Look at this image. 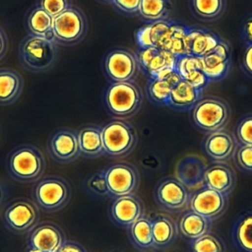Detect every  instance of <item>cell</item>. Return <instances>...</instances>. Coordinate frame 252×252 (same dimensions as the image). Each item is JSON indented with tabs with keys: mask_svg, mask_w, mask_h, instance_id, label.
I'll return each mask as SVG.
<instances>
[{
	"mask_svg": "<svg viewBox=\"0 0 252 252\" xmlns=\"http://www.w3.org/2000/svg\"><path fill=\"white\" fill-rule=\"evenodd\" d=\"M238 145L234 133L223 128L207 133L202 149L212 162H227L233 158Z\"/></svg>",
	"mask_w": 252,
	"mask_h": 252,
	"instance_id": "obj_14",
	"label": "cell"
},
{
	"mask_svg": "<svg viewBox=\"0 0 252 252\" xmlns=\"http://www.w3.org/2000/svg\"><path fill=\"white\" fill-rule=\"evenodd\" d=\"M141 0H112V4L117 10L126 16H135L139 14Z\"/></svg>",
	"mask_w": 252,
	"mask_h": 252,
	"instance_id": "obj_40",
	"label": "cell"
},
{
	"mask_svg": "<svg viewBox=\"0 0 252 252\" xmlns=\"http://www.w3.org/2000/svg\"><path fill=\"white\" fill-rule=\"evenodd\" d=\"M192 252H226L224 241L216 234L210 232L192 240Z\"/></svg>",
	"mask_w": 252,
	"mask_h": 252,
	"instance_id": "obj_35",
	"label": "cell"
},
{
	"mask_svg": "<svg viewBox=\"0 0 252 252\" xmlns=\"http://www.w3.org/2000/svg\"><path fill=\"white\" fill-rule=\"evenodd\" d=\"M53 30L58 45H75L85 38L88 20L83 10L73 4L53 18Z\"/></svg>",
	"mask_w": 252,
	"mask_h": 252,
	"instance_id": "obj_7",
	"label": "cell"
},
{
	"mask_svg": "<svg viewBox=\"0 0 252 252\" xmlns=\"http://www.w3.org/2000/svg\"><path fill=\"white\" fill-rule=\"evenodd\" d=\"M58 252H85V250L73 241H66Z\"/></svg>",
	"mask_w": 252,
	"mask_h": 252,
	"instance_id": "obj_43",
	"label": "cell"
},
{
	"mask_svg": "<svg viewBox=\"0 0 252 252\" xmlns=\"http://www.w3.org/2000/svg\"><path fill=\"white\" fill-rule=\"evenodd\" d=\"M193 14L204 22L220 19L226 8V0H191Z\"/></svg>",
	"mask_w": 252,
	"mask_h": 252,
	"instance_id": "obj_32",
	"label": "cell"
},
{
	"mask_svg": "<svg viewBox=\"0 0 252 252\" xmlns=\"http://www.w3.org/2000/svg\"><path fill=\"white\" fill-rule=\"evenodd\" d=\"M99 1H101V2L109 3V4H110L111 1H112V0H99Z\"/></svg>",
	"mask_w": 252,
	"mask_h": 252,
	"instance_id": "obj_47",
	"label": "cell"
},
{
	"mask_svg": "<svg viewBox=\"0 0 252 252\" xmlns=\"http://www.w3.org/2000/svg\"><path fill=\"white\" fill-rule=\"evenodd\" d=\"M4 198H5V190L4 187L0 184V206H1L4 202Z\"/></svg>",
	"mask_w": 252,
	"mask_h": 252,
	"instance_id": "obj_45",
	"label": "cell"
},
{
	"mask_svg": "<svg viewBox=\"0 0 252 252\" xmlns=\"http://www.w3.org/2000/svg\"><path fill=\"white\" fill-rule=\"evenodd\" d=\"M25 252H41L38 251H35V250H31V249L27 248V250H25Z\"/></svg>",
	"mask_w": 252,
	"mask_h": 252,
	"instance_id": "obj_46",
	"label": "cell"
},
{
	"mask_svg": "<svg viewBox=\"0 0 252 252\" xmlns=\"http://www.w3.org/2000/svg\"><path fill=\"white\" fill-rule=\"evenodd\" d=\"M202 59L203 71L210 83L219 82L228 76L232 66L229 43L222 39L216 48Z\"/></svg>",
	"mask_w": 252,
	"mask_h": 252,
	"instance_id": "obj_16",
	"label": "cell"
},
{
	"mask_svg": "<svg viewBox=\"0 0 252 252\" xmlns=\"http://www.w3.org/2000/svg\"><path fill=\"white\" fill-rule=\"evenodd\" d=\"M153 239L155 247H164L171 244L178 235V227L172 218L158 214L151 219Z\"/></svg>",
	"mask_w": 252,
	"mask_h": 252,
	"instance_id": "obj_28",
	"label": "cell"
},
{
	"mask_svg": "<svg viewBox=\"0 0 252 252\" xmlns=\"http://www.w3.org/2000/svg\"><path fill=\"white\" fill-rule=\"evenodd\" d=\"M176 70L183 81L189 83L192 87L204 90L210 84L203 71L202 59L196 56H179L176 61Z\"/></svg>",
	"mask_w": 252,
	"mask_h": 252,
	"instance_id": "obj_22",
	"label": "cell"
},
{
	"mask_svg": "<svg viewBox=\"0 0 252 252\" xmlns=\"http://www.w3.org/2000/svg\"><path fill=\"white\" fill-rule=\"evenodd\" d=\"M238 144L252 146V113L241 117L234 129Z\"/></svg>",
	"mask_w": 252,
	"mask_h": 252,
	"instance_id": "obj_37",
	"label": "cell"
},
{
	"mask_svg": "<svg viewBox=\"0 0 252 252\" xmlns=\"http://www.w3.org/2000/svg\"><path fill=\"white\" fill-rule=\"evenodd\" d=\"M32 196L40 210L48 213H56L67 205L72 196V189L63 178L46 176L38 181Z\"/></svg>",
	"mask_w": 252,
	"mask_h": 252,
	"instance_id": "obj_4",
	"label": "cell"
},
{
	"mask_svg": "<svg viewBox=\"0 0 252 252\" xmlns=\"http://www.w3.org/2000/svg\"><path fill=\"white\" fill-rule=\"evenodd\" d=\"M86 189L92 194L99 197L112 196L109 191L105 170L88 175L84 180Z\"/></svg>",
	"mask_w": 252,
	"mask_h": 252,
	"instance_id": "obj_36",
	"label": "cell"
},
{
	"mask_svg": "<svg viewBox=\"0 0 252 252\" xmlns=\"http://www.w3.org/2000/svg\"><path fill=\"white\" fill-rule=\"evenodd\" d=\"M243 72L252 79V45L246 47L241 62Z\"/></svg>",
	"mask_w": 252,
	"mask_h": 252,
	"instance_id": "obj_42",
	"label": "cell"
},
{
	"mask_svg": "<svg viewBox=\"0 0 252 252\" xmlns=\"http://www.w3.org/2000/svg\"><path fill=\"white\" fill-rule=\"evenodd\" d=\"M229 196L203 185L192 194L190 210L211 221L220 219L228 208Z\"/></svg>",
	"mask_w": 252,
	"mask_h": 252,
	"instance_id": "obj_12",
	"label": "cell"
},
{
	"mask_svg": "<svg viewBox=\"0 0 252 252\" xmlns=\"http://www.w3.org/2000/svg\"><path fill=\"white\" fill-rule=\"evenodd\" d=\"M174 87L164 78H148L145 85V94L154 104L167 106L170 93Z\"/></svg>",
	"mask_w": 252,
	"mask_h": 252,
	"instance_id": "obj_33",
	"label": "cell"
},
{
	"mask_svg": "<svg viewBox=\"0 0 252 252\" xmlns=\"http://www.w3.org/2000/svg\"><path fill=\"white\" fill-rule=\"evenodd\" d=\"M102 128L98 126L89 125L84 126L78 132L81 156L94 158L106 154Z\"/></svg>",
	"mask_w": 252,
	"mask_h": 252,
	"instance_id": "obj_26",
	"label": "cell"
},
{
	"mask_svg": "<svg viewBox=\"0 0 252 252\" xmlns=\"http://www.w3.org/2000/svg\"><path fill=\"white\" fill-rule=\"evenodd\" d=\"M234 245L240 252H252V210L241 213L232 229Z\"/></svg>",
	"mask_w": 252,
	"mask_h": 252,
	"instance_id": "obj_27",
	"label": "cell"
},
{
	"mask_svg": "<svg viewBox=\"0 0 252 252\" xmlns=\"http://www.w3.org/2000/svg\"><path fill=\"white\" fill-rule=\"evenodd\" d=\"M66 241L63 231L56 223L41 222L30 232L28 248L41 252H58Z\"/></svg>",
	"mask_w": 252,
	"mask_h": 252,
	"instance_id": "obj_15",
	"label": "cell"
},
{
	"mask_svg": "<svg viewBox=\"0 0 252 252\" xmlns=\"http://www.w3.org/2000/svg\"><path fill=\"white\" fill-rule=\"evenodd\" d=\"M53 23V17L39 5L31 10L26 21L29 34L54 41Z\"/></svg>",
	"mask_w": 252,
	"mask_h": 252,
	"instance_id": "obj_29",
	"label": "cell"
},
{
	"mask_svg": "<svg viewBox=\"0 0 252 252\" xmlns=\"http://www.w3.org/2000/svg\"><path fill=\"white\" fill-rule=\"evenodd\" d=\"M24 79L18 71L0 68V106L13 104L22 94Z\"/></svg>",
	"mask_w": 252,
	"mask_h": 252,
	"instance_id": "obj_25",
	"label": "cell"
},
{
	"mask_svg": "<svg viewBox=\"0 0 252 252\" xmlns=\"http://www.w3.org/2000/svg\"><path fill=\"white\" fill-rule=\"evenodd\" d=\"M73 5L72 0H40L39 6L52 17H56Z\"/></svg>",
	"mask_w": 252,
	"mask_h": 252,
	"instance_id": "obj_39",
	"label": "cell"
},
{
	"mask_svg": "<svg viewBox=\"0 0 252 252\" xmlns=\"http://www.w3.org/2000/svg\"><path fill=\"white\" fill-rule=\"evenodd\" d=\"M189 26L170 19L169 23L157 39L156 47L166 50L176 56L188 55Z\"/></svg>",
	"mask_w": 252,
	"mask_h": 252,
	"instance_id": "obj_18",
	"label": "cell"
},
{
	"mask_svg": "<svg viewBox=\"0 0 252 252\" xmlns=\"http://www.w3.org/2000/svg\"><path fill=\"white\" fill-rule=\"evenodd\" d=\"M207 166L198 156L189 155L182 158L176 167V177L189 189L204 185Z\"/></svg>",
	"mask_w": 252,
	"mask_h": 252,
	"instance_id": "obj_20",
	"label": "cell"
},
{
	"mask_svg": "<svg viewBox=\"0 0 252 252\" xmlns=\"http://www.w3.org/2000/svg\"><path fill=\"white\" fill-rule=\"evenodd\" d=\"M41 213L35 201L16 198L3 209L1 220L4 227L16 235L29 234L39 223Z\"/></svg>",
	"mask_w": 252,
	"mask_h": 252,
	"instance_id": "obj_6",
	"label": "cell"
},
{
	"mask_svg": "<svg viewBox=\"0 0 252 252\" xmlns=\"http://www.w3.org/2000/svg\"><path fill=\"white\" fill-rule=\"evenodd\" d=\"M203 93L204 90L195 88L182 80L172 90L167 106L178 112L192 110L203 98Z\"/></svg>",
	"mask_w": 252,
	"mask_h": 252,
	"instance_id": "obj_24",
	"label": "cell"
},
{
	"mask_svg": "<svg viewBox=\"0 0 252 252\" xmlns=\"http://www.w3.org/2000/svg\"><path fill=\"white\" fill-rule=\"evenodd\" d=\"M212 226L213 221L190 210L181 219L179 230L184 236L194 240L211 232Z\"/></svg>",
	"mask_w": 252,
	"mask_h": 252,
	"instance_id": "obj_30",
	"label": "cell"
},
{
	"mask_svg": "<svg viewBox=\"0 0 252 252\" xmlns=\"http://www.w3.org/2000/svg\"><path fill=\"white\" fill-rule=\"evenodd\" d=\"M8 49V38L5 31L0 27V61L5 56Z\"/></svg>",
	"mask_w": 252,
	"mask_h": 252,
	"instance_id": "obj_44",
	"label": "cell"
},
{
	"mask_svg": "<svg viewBox=\"0 0 252 252\" xmlns=\"http://www.w3.org/2000/svg\"><path fill=\"white\" fill-rule=\"evenodd\" d=\"M136 54L140 69L148 78H157L162 72L175 68L178 58L156 47L139 48Z\"/></svg>",
	"mask_w": 252,
	"mask_h": 252,
	"instance_id": "obj_17",
	"label": "cell"
},
{
	"mask_svg": "<svg viewBox=\"0 0 252 252\" xmlns=\"http://www.w3.org/2000/svg\"><path fill=\"white\" fill-rule=\"evenodd\" d=\"M109 191L112 196L135 195L139 189L140 176L131 163H114L104 169Z\"/></svg>",
	"mask_w": 252,
	"mask_h": 252,
	"instance_id": "obj_9",
	"label": "cell"
},
{
	"mask_svg": "<svg viewBox=\"0 0 252 252\" xmlns=\"http://www.w3.org/2000/svg\"><path fill=\"white\" fill-rule=\"evenodd\" d=\"M6 167L10 177L19 183L38 182L46 169L42 151L30 144L13 148L7 157Z\"/></svg>",
	"mask_w": 252,
	"mask_h": 252,
	"instance_id": "obj_1",
	"label": "cell"
},
{
	"mask_svg": "<svg viewBox=\"0 0 252 252\" xmlns=\"http://www.w3.org/2000/svg\"><path fill=\"white\" fill-rule=\"evenodd\" d=\"M111 214L121 226H130L144 216L143 204L135 195L116 197L111 207Z\"/></svg>",
	"mask_w": 252,
	"mask_h": 252,
	"instance_id": "obj_21",
	"label": "cell"
},
{
	"mask_svg": "<svg viewBox=\"0 0 252 252\" xmlns=\"http://www.w3.org/2000/svg\"><path fill=\"white\" fill-rule=\"evenodd\" d=\"M172 10V0H141L138 15L151 23L169 19Z\"/></svg>",
	"mask_w": 252,
	"mask_h": 252,
	"instance_id": "obj_31",
	"label": "cell"
},
{
	"mask_svg": "<svg viewBox=\"0 0 252 252\" xmlns=\"http://www.w3.org/2000/svg\"><path fill=\"white\" fill-rule=\"evenodd\" d=\"M104 69L113 82H124L134 81L140 67L136 53L126 47H117L106 55Z\"/></svg>",
	"mask_w": 252,
	"mask_h": 252,
	"instance_id": "obj_10",
	"label": "cell"
},
{
	"mask_svg": "<svg viewBox=\"0 0 252 252\" xmlns=\"http://www.w3.org/2000/svg\"><path fill=\"white\" fill-rule=\"evenodd\" d=\"M231 118L232 109L230 106L220 97L202 98L192 110L194 125L207 134L226 128Z\"/></svg>",
	"mask_w": 252,
	"mask_h": 252,
	"instance_id": "obj_5",
	"label": "cell"
},
{
	"mask_svg": "<svg viewBox=\"0 0 252 252\" xmlns=\"http://www.w3.org/2000/svg\"><path fill=\"white\" fill-rule=\"evenodd\" d=\"M59 54L58 44L53 40L28 34L19 46L21 64L33 73H43L52 69Z\"/></svg>",
	"mask_w": 252,
	"mask_h": 252,
	"instance_id": "obj_2",
	"label": "cell"
},
{
	"mask_svg": "<svg viewBox=\"0 0 252 252\" xmlns=\"http://www.w3.org/2000/svg\"><path fill=\"white\" fill-rule=\"evenodd\" d=\"M102 134L105 152L115 158L127 157L137 145V132L126 120L115 119L106 124Z\"/></svg>",
	"mask_w": 252,
	"mask_h": 252,
	"instance_id": "obj_8",
	"label": "cell"
},
{
	"mask_svg": "<svg viewBox=\"0 0 252 252\" xmlns=\"http://www.w3.org/2000/svg\"><path fill=\"white\" fill-rule=\"evenodd\" d=\"M237 183V175L232 166L226 162H213L207 166L204 185L229 196Z\"/></svg>",
	"mask_w": 252,
	"mask_h": 252,
	"instance_id": "obj_19",
	"label": "cell"
},
{
	"mask_svg": "<svg viewBox=\"0 0 252 252\" xmlns=\"http://www.w3.org/2000/svg\"><path fill=\"white\" fill-rule=\"evenodd\" d=\"M130 234L133 243L139 248L154 246L151 220L144 216L130 226Z\"/></svg>",
	"mask_w": 252,
	"mask_h": 252,
	"instance_id": "obj_34",
	"label": "cell"
},
{
	"mask_svg": "<svg viewBox=\"0 0 252 252\" xmlns=\"http://www.w3.org/2000/svg\"><path fill=\"white\" fill-rule=\"evenodd\" d=\"M240 32L246 47L252 45V13L247 15L241 22Z\"/></svg>",
	"mask_w": 252,
	"mask_h": 252,
	"instance_id": "obj_41",
	"label": "cell"
},
{
	"mask_svg": "<svg viewBox=\"0 0 252 252\" xmlns=\"http://www.w3.org/2000/svg\"><path fill=\"white\" fill-rule=\"evenodd\" d=\"M237 168L246 174L252 175V146L238 144L234 155Z\"/></svg>",
	"mask_w": 252,
	"mask_h": 252,
	"instance_id": "obj_38",
	"label": "cell"
},
{
	"mask_svg": "<svg viewBox=\"0 0 252 252\" xmlns=\"http://www.w3.org/2000/svg\"><path fill=\"white\" fill-rule=\"evenodd\" d=\"M47 151L52 159L59 164L75 161L81 157L78 132L68 127L55 130L47 142Z\"/></svg>",
	"mask_w": 252,
	"mask_h": 252,
	"instance_id": "obj_13",
	"label": "cell"
},
{
	"mask_svg": "<svg viewBox=\"0 0 252 252\" xmlns=\"http://www.w3.org/2000/svg\"><path fill=\"white\" fill-rule=\"evenodd\" d=\"M192 194L177 178L167 176L157 184L155 198L160 207L167 211L176 212L189 205Z\"/></svg>",
	"mask_w": 252,
	"mask_h": 252,
	"instance_id": "obj_11",
	"label": "cell"
},
{
	"mask_svg": "<svg viewBox=\"0 0 252 252\" xmlns=\"http://www.w3.org/2000/svg\"><path fill=\"white\" fill-rule=\"evenodd\" d=\"M222 39L217 33L207 28L189 26L188 55L204 57L213 51Z\"/></svg>",
	"mask_w": 252,
	"mask_h": 252,
	"instance_id": "obj_23",
	"label": "cell"
},
{
	"mask_svg": "<svg viewBox=\"0 0 252 252\" xmlns=\"http://www.w3.org/2000/svg\"><path fill=\"white\" fill-rule=\"evenodd\" d=\"M143 93L135 81L113 82L105 94V103L115 119L127 120L140 110Z\"/></svg>",
	"mask_w": 252,
	"mask_h": 252,
	"instance_id": "obj_3",
	"label": "cell"
}]
</instances>
